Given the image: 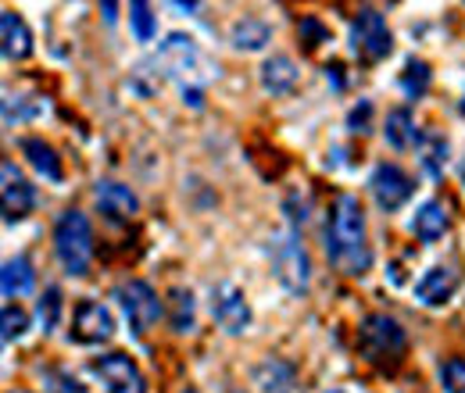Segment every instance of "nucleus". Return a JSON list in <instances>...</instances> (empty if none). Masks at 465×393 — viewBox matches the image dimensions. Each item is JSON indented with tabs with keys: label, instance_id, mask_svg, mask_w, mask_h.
Segmentation results:
<instances>
[{
	"label": "nucleus",
	"instance_id": "nucleus-1",
	"mask_svg": "<svg viewBox=\"0 0 465 393\" xmlns=\"http://www.w3.org/2000/svg\"><path fill=\"white\" fill-rule=\"evenodd\" d=\"M326 254L333 261L337 272L344 276H365L372 269V247H369V232H365V215L354 193H341L330 208L326 219Z\"/></svg>",
	"mask_w": 465,
	"mask_h": 393
},
{
	"label": "nucleus",
	"instance_id": "nucleus-2",
	"mask_svg": "<svg viewBox=\"0 0 465 393\" xmlns=\"http://www.w3.org/2000/svg\"><path fill=\"white\" fill-rule=\"evenodd\" d=\"M54 254H58L61 269L72 280L90 276L94 269V229L83 211H61L54 222Z\"/></svg>",
	"mask_w": 465,
	"mask_h": 393
},
{
	"label": "nucleus",
	"instance_id": "nucleus-3",
	"mask_svg": "<svg viewBox=\"0 0 465 393\" xmlns=\"http://www.w3.org/2000/svg\"><path fill=\"white\" fill-rule=\"evenodd\" d=\"M269 261H272V276L287 293H293V297L308 293V286H312V258H308L297 229H283V232L272 236Z\"/></svg>",
	"mask_w": 465,
	"mask_h": 393
},
{
	"label": "nucleus",
	"instance_id": "nucleus-4",
	"mask_svg": "<svg viewBox=\"0 0 465 393\" xmlns=\"http://www.w3.org/2000/svg\"><path fill=\"white\" fill-rule=\"evenodd\" d=\"M358 350H361L369 361H376V365H383V361H398V358L408 350L405 326H401L398 319L383 315V311L365 315L361 326H358Z\"/></svg>",
	"mask_w": 465,
	"mask_h": 393
},
{
	"label": "nucleus",
	"instance_id": "nucleus-5",
	"mask_svg": "<svg viewBox=\"0 0 465 393\" xmlns=\"http://www.w3.org/2000/svg\"><path fill=\"white\" fill-rule=\"evenodd\" d=\"M348 47L361 64H380L383 57H391V51H394V33H391L387 18L376 7H361L354 15L348 33Z\"/></svg>",
	"mask_w": 465,
	"mask_h": 393
},
{
	"label": "nucleus",
	"instance_id": "nucleus-6",
	"mask_svg": "<svg viewBox=\"0 0 465 393\" xmlns=\"http://www.w3.org/2000/svg\"><path fill=\"white\" fill-rule=\"evenodd\" d=\"M115 300L118 308H122V315H125V322H129V333L133 337H147L158 322H162V315H165V308H162V297L154 293V286L143 280H129L115 286Z\"/></svg>",
	"mask_w": 465,
	"mask_h": 393
},
{
	"label": "nucleus",
	"instance_id": "nucleus-7",
	"mask_svg": "<svg viewBox=\"0 0 465 393\" xmlns=\"http://www.w3.org/2000/svg\"><path fill=\"white\" fill-rule=\"evenodd\" d=\"M208 308H212V319L219 322V329H226L230 337L247 333V326H251V319H254V315H251V304H247V297H243V290L230 280L212 286Z\"/></svg>",
	"mask_w": 465,
	"mask_h": 393
},
{
	"label": "nucleus",
	"instance_id": "nucleus-8",
	"mask_svg": "<svg viewBox=\"0 0 465 393\" xmlns=\"http://www.w3.org/2000/svg\"><path fill=\"white\" fill-rule=\"evenodd\" d=\"M0 197H4V222L15 225L22 222L25 215H33L36 211V186L22 175V169L11 162V158H4V165H0Z\"/></svg>",
	"mask_w": 465,
	"mask_h": 393
},
{
	"label": "nucleus",
	"instance_id": "nucleus-9",
	"mask_svg": "<svg viewBox=\"0 0 465 393\" xmlns=\"http://www.w3.org/2000/svg\"><path fill=\"white\" fill-rule=\"evenodd\" d=\"M369 193H372V201L383 208V211H398V208H405L408 201H411V193H415V179L408 175L401 165H376L372 175H369Z\"/></svg>",
	"mask_w": 465,
	"mask_h": 393
},
{
	"label": "nucleus",
	"instance_id": "nucleus-10",
	"mask_svg": "<svg viewBox=\"0 0 465 393\" xmlns=\"http://www.w3.org/2000/svg\"><path fill=\"white\" fill-rule=\"evenodd\" d=\"M115 337V319L101 300H79L72 311V339L83 347H97Z\"/></svg>",
	"mask_w": 465,
	"mask_h": 393
},
{
	"label": "nucleus",
	"instance_id": "nucleus-11",
	"mask_svg": "<svg viewBox=\"0 0 465 393\" xmlns=\"http://www.w3.org/2000/svg\"><path fill=\"white\" fill-rule=\"evenodd\" d=\"M90 372L101 379V387L108 393H143V376H140V368H136V361L133 358H125V354H104V358H97L94 365H90Z\"/></svg>",
	"mask_w": 465,
	"mask_h": 393
},
{
	"label": "nucleus",
	"instance_id": "nucleus-12",
	"mask_svg": "<svg viewBox=\"0 0 465 393\" xmlns=\"http://www.w3.org/2000/svg\"><path fill=\"white\" fill-rule=\"evenodd\" d=\"M197 61H201L197 44L190 36H183V33H173V36H165V44L154 54V72H158V79H165V75L186 79L197 68Z\"/></svg>",
	"mask_w": 465,
	"mask_h": 393
},
{
	"label": "nucleus",
	"instance_id": "nucleus-13",
	"mask_svg": "<svg viewBox=\"0 0 465 393\" xmlns=\"http://www.w3.org/2000/svg\"><path fill=\"white\" fill-rule=\"evenodd\" d=\"M94 204H97V211H101L108 222H129V219L140 211L136 193H133L125 182H115V179H101V182L94 186Z\"/></svg>",
	"mask_w": 465,
	"mask_h": 393
},
{
	"label": "nucleus",
	"instance_id": "nucleus-14",
	"mask_svg": "<svg viewBox=\"0 0 465 393\" xmlns=\"http://www.w3.org/2000/svg\"><path fill=\"white\" fill-rule=\"evenodd\" d=\"M455 290H459V272L451 265H433L415 282V300L426 308H444L455 297Z\"/></svg>",
	"mask_w": 465,
	"mask_h": 393
},
{
	"label": "nucleus",
	"instance_id": "nucleus-15",
	"mask_svg": "<svg viewBox=\"0 0 465 393\" xmlns=\"http://www.w3.org/2000/svg\"><path fill=\"white\" fill-rule=\"evenodd\" d=\"M251 383L262 393H293L297 387V368L287 358H262L251 368Z\"/></svg>",
	"mask_w": 465,
	"mask_h": 393
},
{
	"label": "nucleus",
	"instance_id": "nucleus-16",
	"mask_svg": "<svg viewBox=\"0 0 465 393\" xmlns=\"http://www.w3.org/2000/svg\"><path fill=\"white\" fill-rule=\"evenodd\" d=\"M0 44H4V57L7 61H25L33 54V33L25 25V18L11 7L0 11Z\"/></svg>",
	"mask_w": 465,
	"mask_h": 393
},
{
	"label": "nucleus",
	"instance_id": "nucleus-17",
	"mask_svg": "<svg viewBox=\"0 0 465 393\" xmlns=\"http://www.w3.org/2000/svg\"><path fill=\"white\" fill-rule=\"evenodd\" d=\"M262 86L272 93V97H287L297 90V83H301V72H297V64H293V57L287 54H272L262 61Z\"/></svg>",
	"mask_w": 465,
	"mask_h": 393
},
{
	"label": "nucleus",
	"instance_id": "nucleus-18",
	"mask_svg": "<svg viewBox=\"0 0 465 393\" xmlns=\"http://www.w3.org/2000/svg\"><path fill=\"white\" fill-rule=\"evenodd\" d=\"M448 229H451V219H448V211H444L440 201H426V204H419V211L411 215V232H415L422 243L444 240Z\"/></svg>",
	"mask_w": 465,
	"mask_h": 393
},
{
	"label": "nucleus",
	"instance_id": "nucleus-19",
	"mask_svg": "<svg viewBox=\"0 0 465 393\" xmlns=\"http://www.w3.org/2000/svg\"><path fill=\"white\" fill-rule=\"evenodd\" d=\"M22 154H25V162L36 169L40 179H51V182H61L64 179V169H61V158L58 151L47 143V140H36V136H25L22 143Z\"/></svg>",
	"mask_w": 465,
	"mask_h": 393
},
{
	"label": "nucleus",
	"instance_id": "nucleus-20",
	"mask_svg": "<svg viewBox=\"0 0 465 393\" xmlns=\"http://www.w3.org/2000/svg\"><path fill=\"white\" fill-rule=\"evenodd\" d=\"M272 40V25L265 22V18H258V15H247V18H236L230 25V44L236 51H262L265 44Z\"/></svg>",
	"mask_w": 465,
	"mask_h": 393
},
{
	"label": "nucleus",
	"instance_id": "nucleus-21",
	"mask_svg": "<svg viewBox=\"0 0 465 393\" xmlns=\"http://www.w3.org/2000/svg\"><path fill=\"white\" fill-rule=\"evenodd\" d=\"M33 282H36V272H33V261H29L25 254H15V258H7V261H4V272H0V293H4L7 300H15V297L29 293V290H33Z\"/></svg>",
	"mask_w": 465,
	"mask_h": 393
},
{
	"label": "nucleus",
	"instance_id": "nucleus-22",
	"mask_svg": "<svg viewBox=\"0 0 465 393\" xmlns=\"http://www.w3.org/2000/svg\"><path fill=\"white\" fill-rule=\"evenodd\" d=\"M383 136H387V143H391L394 151H408V147H415L422 133L415 129L411 108H394V112L387 114V122H383Z\"/></svg>",
	"mask_w": 465,
	"mask_h": 393
},
{
	"label": "nucleus",
	"instance_id": "nucleus-23",
	"mask_svg": "<svg viewBox=\"0 0 465 393\" xmlns=\"http://www.w3.org/2000/svg\"><path fill=\"white\" fill-rule=\"evenodd\" d=\"M415 147H419V162H422L426 175L440 179L444 175V162H448V140L440 133H422Z\"/></svg>",
	"mask_w": 465,
	"mask_h": 393
},
{
	"label": "nucleus",
	"instance_id": "nucleus-24",
	"mask_svg": "<svg viewBox=\"0 0 465 393\" xmlns=\"http://www.w3.org/2000/svg\"><path fill=\"white\" fill-rule=\"evenodd\" d=\"M47 112V104L40 97H22V93H7L4 97V125H18V122H33Z\"/></svg>",
	"mask_w": 465,
	"mask_h": 393
},
{
	"label": "nucleus",
	"instance_id": "nucleus-25",
	"mask_svg": "<svg viewBox=\"0 0 465 393\" xmlns=\"http://www.w3.org/2000/svg\"><path fill=\"white\" fill-rule=\"evenodd\" d=\"M430 79H433L430 64L422 57H408L405 72H401V93H405L408 101H419L430 90Z\"/></svg>",
	"mask_w": 465,
	"mask_h": 393
},
{
	"label": "nucleus",
	"instance_id": "nucleus-26",
	"mask_svg": "<svg viewBox=\"0 0 465 393\" xmlns=\"http://www.w3.org/2000/svg\"><path fill=\"white\" fill-rule=\"evenodd\" d=\"M169 322H173L175 333H190L193 329V293L190 290H183V286H175L173 293H169Z\"/></svg>",
	"mask_w": 465,
	"mask_h": 393
},
{
	"label": "nucleus",
	"instance_id": "nucleus-27",
	"mask_svg": "<svg viewBox=\"0 0 465 393\" xmlns=\"http://www.w3.org/2000/svg\"><path fill=\"white\" fill-rule=\"evenodd\" d=\"M129 25H133V36H136L140 44H151V40H154V33H158L154 7H151V4H143V0L129 4Z\"/></svg>",
	"mask_w": 465,
	"mask_h": 393
},
{
	"label": "nucleus",
	"instance_id": "nucleus-28",
	"mask_svg": "<svg viewBox=\"0 0 465 393\" xmlns=\"http://www.w3.org/2000/svg\"><path fill=\"white\" fill-rule=\"evenodd\" d=\"M297 40H301L304 51H319L322 44H330V29H326L322 18H315V15H301V18H297Z\"/></svg>",
	"mask_w": 465,
	"mask_h": 393
},
{
	"label": "nucleus",
	"instance_id": "nucleus-29",
	"mask_svg": "<svg viewBox=\"0 0 465 393\" xmlns=\"http://www.w3.org/2000/svg\"><path fill=\"white\" fill-rule=\"evenodd\" d=\"M40 329L44 333H54L58 329V322H61V311H64V300H61V290L58 286H51L44 297H40Z\"/></svg>",
	"mask_w": 465,
	"mask_h": 393
},
{
	"label": "nucleus",
	"instance_id": "nucleus-30",
	"mask_svg": "<svg viewBox=\"0 0 465 393\" xmlns=\"http://www.w3.org/2000/svg\"><path fill=\"white\" fill-rule=\"evenodd\" d=\"M0 326H4V343H11V339L25 337V329H29V315L18 308V304H7L4 308V315H0Z\"/></svg>",
	"mask_w": 465,
	"mask_h": 393
},
{
	"label": "nucleus",
	"instance_id": "nucleus-31",
	"mask_svg": "<svg viewBox=\"0 0 465 393\" xmlns=\"http://www.w3.org/2000/svg\"><path fill=\"white\" fill-rule=\"evenodd\" d=\"M440 383L444 393H465V358H448L440 365Z\"/></svg>",
	"mask_w": 465,
	"mask_h": 393
},
{
	"label": "nucleus",
	"instance_id": "nucleus-32",
	"mask_svg": "<svg viewBox=\"0 0 465 393\" xmlns=\"http://www.w3.org/2000/svg\"><path fill=\"white\" fill-rule=\"evenodd\" d=\"M348 125H351V133H369V129H372V104H369V101H358L348 114Z\"/></svg>",
	"mask_w": 465,
	"mask_h": 393
},
{
	"label": "nucleus",
	"instance_id": "nucleus-33",
	"mask_svg": "<svg viewBox=\"0 0 465 393\" xmlns=\"http://www.w3.org/2000/svg\"><path fill=\"white\" fill-rule=\"evenodd\" d=\"M47 383H51V387H47L51 393H86V387H83L79 379H72V376H64V372H51Z\"/></svg>",
	"mask_w": 465,
	"mask_h": 393
},
{
	"label": "nucleus",
	"instance_id": "nucleus-34",
	"mask_svg": "<svg viewBox=\"0 0 465 393\" xmlns=\"http://www.w3.org/2000/svg\"><path fill=\"white\" fill-rule=\"evenodd\" d=\"M183 101H186L190 108H201V104H204V97H201L197 86H183Z\"/></svg>",
	"mask_w": 465,
	"mask_h": 393
},
{
	"label": "nucleus",
	"instance_id": "nucleus-35",
	"mask_svg": "<svg viewBox=\"0 0 465 393\" xmlns=\"http://www.w3.org/2000/svg\"><path fill=\"white\" fill-rule=\"evenodd\" d=\"M330 79H333L337 90H344V68L341 64H330Z\"/></svg>",
	"mask_w": 465,
	"mask_h": 393
},
{
	"label": "nucleus",
	"instance_id": "nucleus-36",
	"mask_svg": "<svg viewBox=\"0 0 465 393\" xmlns=\"http://www.w3.org/2000/svg\"><path fill=\"white\" fill-rule=\"evenodd\" d=\"M197 7H201V4H193V0H186V4H183V0H173V11H186V15H190V11H197Z\"/></svg>",
	"mask_w": 465,
	"mask_h": 393
},
{
	"label": "nucleus",
	"instance_id": "nucleus-37",
	"mask_svg": "<svg viewBox=\"0 0 465 393\" xmlns=\"http://www.w3.org/2000/svg\"><path fill=\"white\" fill-rule=\"evenodd\" d=\"M101 11H104V22H108V25H112V22H115V4H101Z\"/></svg>",
	"mask_w": 465,
	"mask_h": 393
},
{
	"label": "nucleus",
	"instance_id": "nucleus-38",
	"mask_svg": "<svg viewBox=\"0 0 465 393\" xmlns=\"http://www.w3.org/2000/svg\"><path fill=\"white\" fill-rule=\"evenodd\" d=\"M459 175H462V182H465V162H462V169H459Z\"/></svg>",
	"mask_w": 465,
	"mask_h": 393
},
{
	"label": "nucleus",
	"instance_id": "nucleus-39",
	"mask_svg": "<svg viewBox=\"0 0 465 393\" xmlns=\"http://www.w3.org/2000/svg\"><path fill=\"white\" fill-rule=\"evenodd\" d=\"M459 112H462V114H465V101H462V104H459Z\"/></svg>",
	"mask_w": 465,
	"mask_h": 393
},
{
	"label": "nucleus",
	"instance_id": "nucleus-40",
	"mask_svg": "<svg viewBox=\"0 0 465 393\" xmlns=\"http://www.w3.org/2000/svg\"><path fill=\"white\" fill-rule=\"evenodd\" d=\"M326 393H344V390H326Z\"/></svg>",
	"mask_w": 465,
	"mask_h": 393
},
{
	"label": "nucleus",
	"instance_id": "nucleus-41",
	"mask_svg": "<svg viewBox=\"0 0 465 393\" xmlns=\"http://www.w3.org/2000/svg\"><path fill=\"white\" fill-rule=\"evenodd\" d=\"M11 393H29V390H11Z\"/></svg>",
	"mask_w": 465,
	"mask_h": 393
},
{
	"label": "nucleus",
	"instance_id": "nucleus-42",
	"mask_svg": "<svg viewBox=\"0 0 465 393\" xmlns=\"http://www.w3.org/2000/svg\"><path fill=\"white\" fill-rule=\"evenodd\" d=\"M183 393H197V390H183Z\"/></svg>",
	"mask_w": 465,
	"mask_h": 393
}]
</instances>
